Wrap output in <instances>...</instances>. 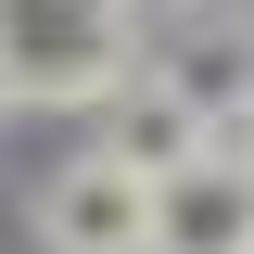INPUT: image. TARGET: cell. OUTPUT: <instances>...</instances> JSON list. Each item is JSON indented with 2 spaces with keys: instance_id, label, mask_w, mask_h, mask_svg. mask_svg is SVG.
Wrapping results in <instances>:
<instances>
[{
  "instance_id": "1",
  "label": "cell",
  "mask_w": 254,
  "mask_h": 254,
  "mask_svg": "<svg viewBox=\"0 0 254 254\" xmlns=\"http://www.w3.org/2000/svg\"><path fill=\"white\" fill-rule=\"evenodd\" d=\"M0 76L13 102H115L127 64V0H0Z\"/></svg>"
},
{
  "instance_id": "2",
  "label": "cell",
  "mask_w": 254,
  "mask_h": 254,
  "mask_svg": "<svg viewBox=\"0 0 254 254\" xmlns=\"http://www.w3.org/2000/svg\"><path fill=\"white\" fill-rule=\"evenodd\" d=\"M153 165H127V153H76V165H51L38 178V242L51 254H153Z\"/></svg>"
},
{
  "instance_id": "4",
  "label": "cell",
  "mask_w": 254,
  "mask_h": 254,
  "mask_svg": "<svg viewBox=\"0 0 254 254\" xmlns=\"http://www.w3.org/2000/svg\"><path fill=\"white\" fill-rule=\"evenodd\" d=\"M102 153L153 165V178H178V165H203V102H190L178 76H127V89L102 102Z\"/></svg>"
},
{
  "instance_id": "5",
  "label": "cell",
  "mask_w": 254,
  "mask_h": 254,
  "mask_svg": "<svg viewBox=\"0 0 254 254\" xmlns=\"http://www.w3.org/2000/svg\"><path fill=\"white\" fill-rule=\"evenodd\" d=\"M203 165H242L254 178V102H203Z\"/></svg>"
},
{
  "instance_id": "3",
  "label": "cell",
  "mask_w": 254,
  "mask_h": 254,
  "mask_svg": "<svg viewBox=\"0 0 254 254\" xmlns=\"http://www.w3.org/2000/svg\"><path fill=\"white\" fill-rule=\"evenodd\" d=\"M153 254H254V178L242 165H178L153 190Z\"/></svg>"
},
{
  "instance_id": "6",
  "label": "cell",
  "mask_w": 254,
  "mask_h": 254,
  "mask_svg": "<svg viewBox=\"0 0 254 254\" xmlns=\"http://www.w3.org/2000/svg\"><path fill=\"white\" fill-rule=\"evenodd\" d=\"M0 115H13V76H0Z\"/></svg>"
}]
</instances>
